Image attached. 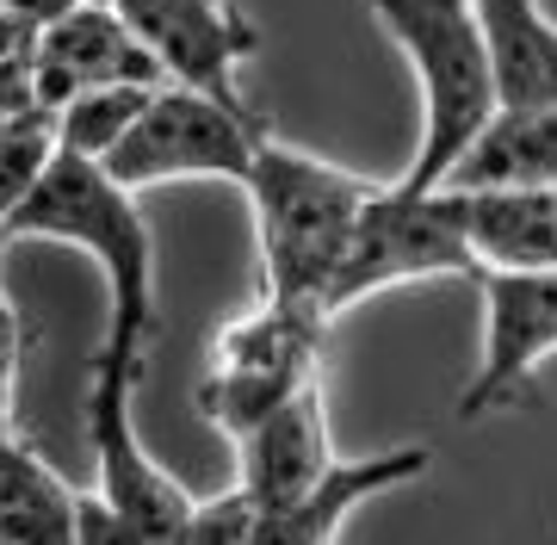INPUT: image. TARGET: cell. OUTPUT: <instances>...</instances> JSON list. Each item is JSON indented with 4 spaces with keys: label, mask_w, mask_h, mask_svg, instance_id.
<instances>
[{
    "label": "cell",
    "mask_w": 557,
    "mask_h": 545,
    "mask_svg": "<svg viewBox=\"0 0 557 545\" xmlns=\"http://www.w3.org/2000/svg\"><path fill=\"white\" fill-rule=\"evenodd\" d=\"M143 193L112 174L106 162L87 156H50V168L38 174V186L20 199V211L7 218L0 243H69L87 248L106 273L112 292V323L106 342L112 354L149 366V347L161 335V310H156V230L143 218Z\"/></svg>",
    "instance_id": "cell-1"
},
{
    "label": "cell",
    "mask_w": 557,
    "mask_h": 545,
    "mask_svg": "<svg viewBox=\"0 0 557 545\" xmlns=\"http://www.w3.org/2000/svg\"><path fill=\"white\" fill-rule=\"evenodd\" d=\"M379 186L384 181L347 174V168L322 162L310 149H292L278 137L260 143L255 168L242 181L248 211H255L260 292L278 304H298V310H317L322 323H335L329 317V292H335L347 243H354V230Z\"/></svg>",
    "instance_id": "cell-2"
},
{
    "label": "cell",
    "mask_w": 557,
    "mask_h": 545,
    "mask_svg": "<svg viewBox=\"0 0 557 545\" xmlns=\"http://www.w3.org/2000/svg\"><path fill=\"white\" fill-rule=\"evenodd\" d=\"M379 32L403 50L421 94V137L397 181L446 186L458 156L483 137V124L502 112L496 62L471 0H366Z\"/></svg>",
    "instance_id": "cell-3"
},
{
    "label": "cell",
    "mask_w": 557,
    "mask_h": 545,
    "mask_svg": "<svg viewBox=\"0 0 557 545\" xmlns=\"http://www.w3.org/2000/svg\"><path fill=\"white\" fill-rule=\"evenodd\" d=\"M149 366L100 347L87 366V453L94 490L81 496V545H180L199 496L137 441V384Z\"/></svg>",
    "instance_id": "cell-4"
},
{
    "label": "cell",
    "mask_w": 557,
    "mask_h": 545,
    "mask_svg": "<svg viewBox=\"0 0 557 545\" xmlns=\"http://www.w3.org/2000/svg\"><path fill=\"white\" fill-rule=\"evenodd\" d=\"M483 255L471 236V205L458 186H409L384 181L359 218L347 261L329 292V317H347L372 292L416 280H478Z\"/></svg>",
    "instance_id": "cell-5"
},
{
    "label": "cell",
    "mask_w": 557,
    "mask_h": 545,
    "mask_svg": "<svg viewBox=\"0 0 557 545\" xmlns=\"http://www.w3.org/2000/svg\"><path fill=\"white\" fill-rule=\"evenodd\" d=\"M322 335H329V323L317 310H298V304H278L260 292L255 310L223 323V335L211 342V360L199 379V416L223 441L248 434L292 391L322 379Z\"/></svg>",
    "instance_id": "cell-6"
},
{
    "label": "cell",
    "mask_w": 557,
    "mask_h": 545,
    "mask_svg": "<svg viewBox=\"0 0 557 545\" xmlns=\"http://www.w3.org/2000/svg\"><path fill=\"white\" fill-rule=\"evenodd\" d=\"M273 137V124L260 119L255 106L211 100L186 82H161L149 112L137 119V131L119 143L112 174L131 193H156L174 181H248L260 143Z\"/></svg>",
    "instance_id": "cell-7"
},
{
    "label": "cell",
    "mask_w": 557,
    "mask_h": 545,
    "mask_svg": "<svg viewBox=\"0 0 557 545\" xmlns=\"http://www.w3.org/2000/svg\"><path fill=\"white\" fill-rule=\"evenodd\" d=\"M471 285L483 292V347L458 397L465 422L533 404L539 366L557 354V267H483Z\"/></svg>",
    "instance_id": "cell-8"
},
{
    "label": "cell",
    "mask_w": 557,
    "mask_h": 545,
    "mask_svg": "<svg viewBox=\"0 0 557 545\" xmlns=\"http://www.w3.org/2000/svg\"><path fill=\"white\" fill-rule=\"evenodd\" d=\"M124 25L149 44L168 82H186L211 100H242V69L260 50V32L242 20L230 0H112Z\"/></svg>",
    "instance_id": "cell-9"
},
{
    "label": "cell",
    "mask_w": 557,
    "mask_h": 545,
    "mask_svg": "<svg viewBox=\"0 0 557 545\" xmlns=\"http://www.w3.org/2000/svg\"><path fill=\"white\" fill-rule=\"evenodd\" d=\"M112 82H168L149 44L124 25L112 0H75L38 32V106H69L87 87Z\"/></svg>",
    "instance_id": "cell-10"
},
{
    "label": "cell",
    "mask_w": 557,
    "mask_h": 545,
    "mask_svg": "<svg viewBox=\"0 0 557 545\" xmlns=\"http://www.w3.org/2000/svg\"><path fill=\"white\" fill-rule=\"evenodd\" d=\"M236 484L260 503V515L298 503L322 471L341 459L329 446V404H322V379L292 391L273 416H260L248 434H236Z\"/></svg>",
    "instance_id": "cell-11"
},
{
    "label": "cell",
    "mask_w": 557,
    "mask_h": 545,
    "mask_svg": "<svg viewBox=\"0 0 557 545\" xmlns=\"http://www.w3.org/2000/svg\"><path fill=\"white\" fill-rule=\"evenodd\" d=\"M428 465H434L428 446H391V453H366V459H335L298 503L260 515L255 545H329L359 503H379L384 490L428 478Z\"/></svg>",
    "instance_id": "cell-12"
},
{
    "label": "cell",
    "mask_w": 557,
    "mask_h": 545,
    "mask_svg": "<svg viewBox=\"0 0 557 545\" xmlns=\"http://www.w3.org/2000/svg\"><path fill=\"white\" fill-rule=\"evenodd\" d=\"M458 193H527L557 186V106H502L483 137L458 156Z\"/></svg>",
    "instance_id": "cell-13"
},
{
    "label": "cell",
    "mask_w": 557,
    "mask_h": 545,
    "mask_svg": "<svg viewBox=\"0 0 557 545\" xmlns=\"http://www.w3.org/2000/svg\"><path fill=\"white\" fill-rule=\"evenodd\" d=\"M0 540L7 545H81V490L25 441H0Z\"/></svg>",
    "instance_id": "cell-14"
},
{
    "label": "cell",
    "mask_w": 557,
    "mask_h": 545,
    "mask_svg": "<svg viewBox=\"0 0 557 545\" xmlns=\"http://www.w3.org/2000/svg\"><path fill=\"white\" fill-rule=\"evenodd\" d=\"M490 38L502 106H557V20L539 0H471Z\"/></svg>",
    "instance_id": "cell-15"
},
{
    "label": "cell",
    "mask_w": 557,
    "mask_h": 545,
    "mask_svg": "<svg viewBox=\"0 0 557 545\" xmlns=\"http://www.w3.org/2000/svg\"><path fill=\"white\" fill-rule=\"evenodd\" d=\"M483 267H557V186L465 193Z\"/></svg>",
    "instance_id": "cell-16"
},
{
    "label": "cell",
    "mask_w": 557,
    "mask_h": 545,
    "mask_svg": "<svg viewBox=\"0 0 557 545\" xmlns=\"http://www.w3.org/2000/svg\"><path fill=\"white\" fill-rule=\"evenodd\" d=\"M161 82H112L87 87L69 106H57V149L62 156H87V162H112L119 143L137 131V119L149 112Z\"/></svg>",
    "instance_id": "cell-17"
},
{
    "label": "cell",
    "mask_w": 557,
    "mask_h": 545,
    "mask_svg": "<svg viewBox=\"0 0 557 545\" xmlns=\"http://www.w3.org/2000/svg\"><path fill=\"white\" fill-rule=\"evenodd\" d=\"M50 156H57V112L50 106H25V112H13V119L0 124V230L20 211L25 193L38 186Z\"/></svg>",
    "instance_id": "cell-18"
},
{
    "label": "cell",
    "mask_w": 557,
    "mask_h": 545,
    "mask_svg": "<svg viewBox=\"0 0 557 545\" xmlns=\"http://www.w3.org/2000/svg\"><path fill=\"white\" fill-rule=\"evenodd\" d=\"M38 32L44 20H32L20 7H0V106L7 112L38 106Z\"/></svg>",
    "instance_id": "cell-19"
},
{
    "label": "cell",
    "mask_w": 557,
    "mask_h": 545,
    "mask_svg": "<svg viewBox=\"0 0 557 545\" xmlns=\"http://www.w3.org/2000/svg\"><path fill=\"white\" fill-rule=\"evenodd\" d=\"M255 533H260V503L242 484H230L223 496H205L193 508V527H186V540L199 545H255Z\"/></svg>",
    "instance_id": "cell-20"
},
{
    "label": "cell",
    "mask_w": 557,
    "mask_h": 545,
    "mask_svg": "<svg viewBox=\"0 0 557 545\" xmlns=\"http://www.w3.org/2000/svg\"><path fill=\"white\" fill-rule=\"evenodd\" d=\"M0 261H7V248H0ZM20 360H25V323L13 310V298H7V280H0V409L20 391Z\"/></svg>",
    "instance_id": "cell-21"
},
{
    "label": "cell",
    "mask_w": 557,
    "mask_h": 545,
    "mask_svg": "<svg viewBox=\"0 0 557 545\" xmlns=\"http://www.w3.org/2000/svg\"><path fill=\"white\" fill-rule=\"evenodd\" d=\"M13 428H20V422H13V404H7V409H0V441H7Z\"/></svg>",
    "instance_id": "cell-22"
}]
</instances>
